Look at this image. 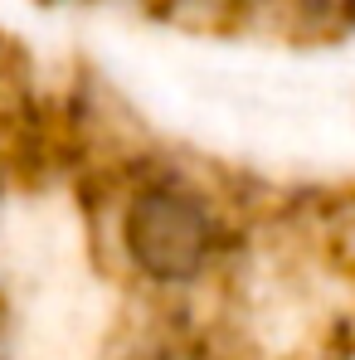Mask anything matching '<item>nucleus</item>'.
<instances>
[{
  "instance_id": "obj_1",
  "label": "nucleus",
  "mask_w": 355,
  "mask_h": 360,
  "mask_svg": "<svg viewBox=\"0 0 355 360\" xmlns=\"http://www.w3.org/2000/svg\"><path fill=\"white\" fill-rule=\"evenodd\" d=\"M117 243L127 253V263L146 283L185 288V283H200L219 263V253H224V214L190 180L146 176L122 200Z\"/></svg>"
}]
</instances>
